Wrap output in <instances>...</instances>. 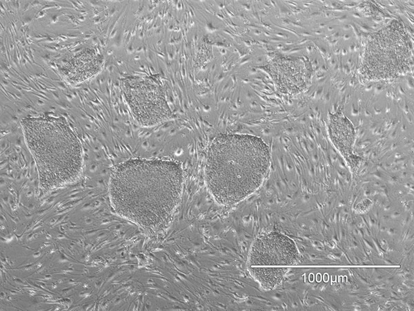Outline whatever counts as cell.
Here are the masks:
<instances>
[{"label": "cell", "instance_id": "6da1fadb", "mask_svg": "<svg viewBox=\"0 0 414 311\" xmlns=\"http://www.w3.org/2000/svg\"><path fill=\"white\" fill-rule=\"evenodd\" d=\"M179 164L171 160L134 158L118 164L108 183L114 211L145 230L161 227L177 207L183 188Z\"/></svg>", "mask_w": 414, "mask_h": 311}, {"label": "cell", "instance_id": "7a4b0ae2", "mask_svg": "<svg viewBox=\"0 0 414 311\" xmlns=\"http://www.w3.org/2000/svg\"><path fill=\"white\" fill-rule=\"evenodd\" d=\"M270 164L268 147L246 134H221L210 144L204 177L208 190L221 205H233L253 194Z\"/></svg>", "mask_w": 414, "mask_h": 311}, {"label": "cell", "instance_id": "3957f363", "mask_svg": "<svg viewBox=\"0 0 414 311\" xmlns=\"http://www.w3.org/2000/svg\"><path fill=\"white\" fill-rule=\"evenodd\" d=\"M21 126L41 189L50 191L79 178L83 164L81 144L63 117L28 116Z\"/></svg>", "mask_w": 414, "mask_h": 311}, {"label": "cell", "instance_id": "277c9868", "mask_svg": "<svg viewBox=\"0 0 414 311\" xmlns=\"http://www.w3.org/2000/svg\"><path fill=\"white\" fill-rule=\"evenodd\" d=\"M299 254L295 243L286 235L270 232L259 235L249 252L247 268L252 278L266 290L276 288Z\"/></svg>", "mask_w": 414, "mask_h": 311}, {"label": "cell", "instance_id": "5b68a950", "mask_svg": "<svg viewBox=\"0 0 414 311\" xmlns=\"http://www.w3.org/2000/svg\"><path fill=\"white\" fill-rule=\"evenodd\" d=\"M124 100L136 122L142 126L157 125L171 115L161 85L151 77L129 76L123 79Z\"/></svg>", "mask_w": 414, "mask_h": 311}, {"label": "cell", "instance_id": "8992f818", "mask_svg": "<svg viewBox=\"0 0 414 311\" xmlns=\"http://www.w3.org/2000/svg\"><path fill=\"white\" fill-rule=\"evenodd\" d=\"M386 28L373 36L366 50V73L377 79L400 73L408 55L406 37L397 30Z\"/></svg>", "mask_w": 414, "mask_h": 311}, {"label": "cell", "instance_id": "52a82bcc", "mask_svg": "<svg viewBox=\"0 0 414 311\" xmlns=\"http://www.w3.org/2000/svg\"><path fill=\"white\" fill-rule=\"evenodd\" d=\"M102 56L86 48L64 60L58 67L61 77L70 85H77L96 75L101 69Z\"/></svg>", "mask_w": 414, "mask_h": 311}]
</instances>
